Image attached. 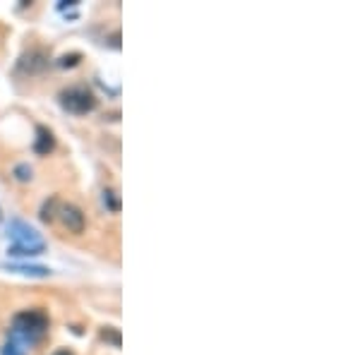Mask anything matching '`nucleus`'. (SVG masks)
<instances>
[{"mask_svg":"<svg viewBox=\"0 0 360 355\" xmlns=\"http://www.w3.org/2000/svg\"><path fill=\"white\" fill-rule=\"evenodd\" d=\"M53 355H75L72 351H68V348H63V351H56Z\"/></svg>","mask_w":360,"mask_h":355,"instance_id":"nucleus-13","label":"nucleus"},{"mask_svg":"<svg viewBox=\"0 0 360 355\" xmlns=\"http://www.w3.org/2000/svg\"><path fill=\"white\" fill-rule=\"evenodd\" d=\"M103 205H106L111 212H120V200H118V195H115L113 190H103Z\"/></svg>","mask_w":360,"mask_h":355,"instance_id":"nucleus-8","label":"nucleus"},{"mask_svg":"<svg viewBox=\"0 0 360 355\" xmlns=\"http://www.w3.org/2000/svg\"><path fill=\"white\" fill-rule=\"evenodd\" d=\"M60 106L68 110V113H91L96 108V96L91 94L86 86H68V89L60 91Z\"/></svg>","mask_w":360,"mask_h":355,"instance_id":"nucleus-3","label":"nucleus"},{"mask_svg":"<svg viewBox=\"0 0 360 355\" xmlns=\"http://www.w3.org/2000/svg\"><path fill=\"white\" fill-rule=\"evenodd\" d=\"M101 336H103V339H111V341H113V346H120V334H118V331H115L113 327L103 329V331H101Z\"/></svg>","mask_w":360,"mask_h":355,"instance_id":"nucleus-11","label":"nucleus"},{"mask_svg":"<svg viewBox=\"0 0 360 355\" xmlns=\"http://www.w3.org/2000/svg\"><path fill=\"white\" fill-rule=\"evenodd\" d=\"M58 219H60V224L65 226L70 233H82L86 226L82 209L75 205H58Z\"/></svg>","mask_w":360,"mask_h":355,"instance_id":"nucleus-4","label":"nucleus"},{"mask_svg":"<svg viewBox=\"0 0 360 355\" xmlns=\"http://www.w3.org/2000/svg\"><path fill=\"white\" fill-rule=\"evenodd\" d=\"M56 147V139L51 135V130H46V127H37V142H34V151L37 154H49V151H53Z\"/></svg>","mask_w":360,"mask_h":355,"instance_id":"nucleus-7","label":"nucleus"},{"mask_svg":"<svg viewBox=\"0 0 360 355\" xmlns=\"http://www.w3.org/2000/svg\"><path fill=\"white\" fill-rule=\"evenodd\" d=\"M46 67H49V56L39 49L29 51V53L22 56V60L17 63V72H22V75H37Z\"/></svg>","mask_w":360,"mask_h":355,"instance_id":"nucleus-5","label":"nucleus"},{"mask_svg":"<svg viewBox=\"0 0 360 355\" xmlns=\"http://www.w3.org/2000/svg\"><path fill=\"white\" fill-rule=\"evenodd\" d=\"M79 58H82V56H79V53H70V56H63L60 60H58V65H60V67H75V65H77V63H79Z\"/></svg>","mask_w":360,"mask_h":355,"instance_id":"nucleus-10","label":"nucleus"},{"mask_svg":"<svg viewBox=\"0 0 360 355\" xmlns=\"http://www.w3.org/2000/svg\"><path fill=\"white\" fill-rule=\"evenodd\" d=\"M49 331V317L41 310H25L13 317V327H10L8 341L17 343L20 348H32L39 343Z\"/></svg>","mask_w":360,"mask_h":355,"instance_id":"nucleus-1","label":"nucleus"},{"mask_svg":"<svg viewBox=\"0 0 360 355\" xmlns=\"http://www.w3.org/2000/svg\"><path fill=\"white\" fill-rule=\"evenodd\" d=\"M10 235V250L8 252L13 257H37V254L46 252V240L34 226H29L27 221L13 219L8 226Z\"/></svg>","mask_w":360,"mask_h":355,"instance_id":"nucleus-2","label":"nucleus"},{"mask_svg":"<svg viewBox=\"0 0 360 355\" xmlns=\"http://www.w3.org/2000/svg\"><path fill=\"white\" fill-rule=\"evenodd\" d=\"M3 269L22 273V276H37V278H46L51 276L49 266H37V264H3Z\"/></svg>","mask_w":360,"mask_h":355,"instance_id":"nucleus-6","label":"nucleus"},{"mask_svg":"<svg viewBox=\"0 0 360 355\" xmlns=\"http://www.w3.org/2000/svg\"><path fill=\"white\" fill-rule=\"evenodd\" d=\"M0 355H27V351H25V348L17 346V343L8 341V343L3 346V351H0Z\"/></svg>","mask_w":360,"mask_h":355,"instance_id":"nucleus-9","label":"nucleus"},{"mask_svg":"<svg viewBox=\"0 0 360 355\" xmlns=\"http://www.w3.org/2000/svg\"><path fill=\"white\" fill-rule=\"evenodd\" d=\"M15 176H17V180H29V178H32V168L25 166V164H20V166L15 168Z\"/></svg>","mask_w":360,"mask_h":355,"instance_id":"nucleus-12","label":"nucleus"}]
</instances>
